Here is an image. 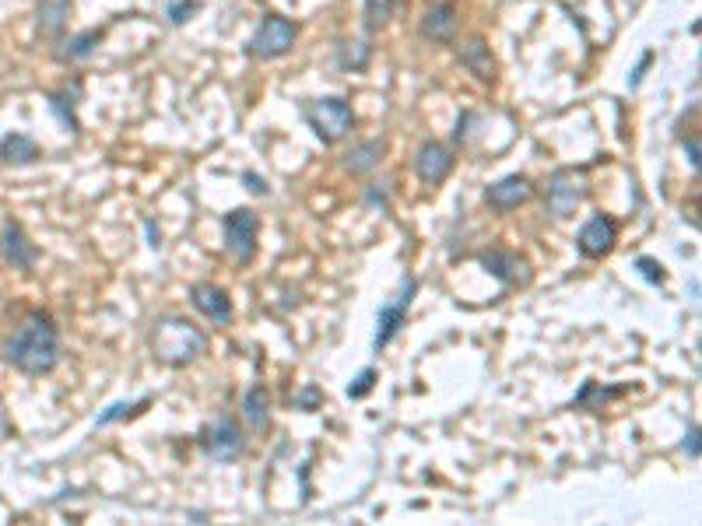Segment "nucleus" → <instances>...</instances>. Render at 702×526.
Returning <instances> with one entry per match:
<instances>
[{"instance_id": "obj_1", "label": "nucleus", "mask_w": 702, "mask_h": 526, "mask_svg": "<svg viewBox=\"0 0 702 526\" xmlns=\"http://www.w3.org/2000/svg\"><path fill=\"white\" fill-rule=\"evenodd\" d=\"M0 355H4L8 365H15L18 372H25V376H50L60 362L57 323L36 309V313L25 316L22 327L4 341Z\"/></svg>"}, {"instance_id": "obj_2", "label": "nucleus", "mask_w": 702, "mask_h": 526, "mask_svg": "<svg viewBox=\"0 0 702 526\" xmlns=\"http://www.w3.org/2000/svg\"><path fill=\"white\" fill-rule=\"evenodd\" d=\"M148 344H151V355L162 365H169V369H187V365H194L197 358L204 355L208 337H204L201 327H194V323L183 320V316H158V320L151 323Z\"/></svg>"}, {"instance_id": "obj_3", "label": "nucleus", "mask_w": 702, "mask_h": 526, "mask_svg": "<svg viewBox=\"0 0 702 526\" xmlns=\"http://www.w3.org/2000/svg\"><path fill=\"white\" fill-rule=\"evenodd\" d=\"M302 116H306L309 130H313V134L320 137L323 144L344 141V137L351 134V127H355V113H351L348 102L337 99V95H327V99H313L306 109H302Z\"/></svg>"}, {"instance_id": "obj_4", "label": "nucleus", "mask_w": 702, "mask_h": 526, "mask_svg": "<svg viewBox=\"0 0 702 526\" xmlns=\"http://www.w3.org/2000/svg\"><path fill=\"white\" fill-rule=\"evenodd\" d=\"M295 39H299V25L292 18L281 15H264L257 25V32L246 43V53L253 60H281L285 53H292Z\"/></svg>"}, {"instance_id": "obj_5", "label": "nucleus", "mask_w": 702, "mask_h": 526, "mask_svg": "<svg viewBox=\"0 0 702 526\" xmlns=\"http://www.w3.org/2000/svg\"><path fill=\"white\" fill-rule=\"evenodd\" d=\"M222 239L225 249L236 263H253L257 256V239H260V214L253 207H236L222 218Z\"/></svg>"}, {"instance_id": "obj_6", "label": "nucleus", "mask_w": 702, "mask_h": 526, "mask_svg": "<svg viewBox=\"0 0 702 526\" xmlns=\"http://www.w3.org/2000/svg\"><path fill=\"white\" fill-rule=\"evenodd\" d=\"M201 449L218 463H232L246 453V435L232 414H218L208 428L201 432Z\"/></svg>"}, {"instance_id": "obj_7", "label": "nucleus", "mask_w": 702, "mask_h": 526, "mask_svg": "<svg viewBox=\"0 0 702 526\" xmlns=\"http://www.w3.org/2000/svg\"><path fill=\"white\" fill-rule=\"evenodd\" d=\"M418 295V281L415 278H404L401 281V292L394 295L390 302H383L380 313H376V337H373V348L383 351L397 334L404 330L408 323V313H411V302Z\"/></svg>"}, {"instance_id": "obj_8", "label": "nucleus", "mask_w": 702, "mask_h": 526, "mask_svg": "<svg viewBox=\"0 0 702 526\" xmlns=\"http://www.w3.org/2000/svg\"><path fill=\"white\" fill-rule=\"evenodd\" d=\"M583 197H587V179H583V172L559 169V172H552V179H548V186H545V211L552 214V218H569V214L583 204Z\"/></svg>"}, {"instance_id": "obj_9", "label": "nucleus", "mask_w": 702, "mask_h": 526, "mask_svg": "<svg viewBox=\"0 0 702 526\" xmlns=\"http://www.w3.org/2000/svg\"><path fill=\"white\" fill-rule=\"evenodd\" d=\"M478 263L492 274L495 281H502L506 288H527L531 285V263L523 260L520 253L513 249H502V246H492V249H481L478 253Z\"/></svg>"}, {"instance_id": "obj_10", "label": "nucleus", "mask_w": 702, "mask_h": 526, "mask_svg": "<svg viewBox=\"0 0 702 526\" xmlns=\"http://www.w3.org/2000/svg\"><path fill=\"white\" fill-rule=\"evenodd\" d=\"M615 242H618V225H615V218H608L604 211L590 214L580 232H576V249H580V256H587V260H604V256L615 249Z\"/></svg>"}, {"instance_id": "obj_11", "label": "nucleus", "mask_w": 702, "mask_h": 526, "mask_svg": "<svg viewBox=\"0 0 702 526\" xmlns=\"http://www.w3.org/2000/svg\"><path fill=\"white\" fill-rule=\"evenodd\" d=\"M0 253H4L8 267H15V271H32L39 260V246L25 235V228L15 218H8L4 228H0Z\"/></svg>"}, {"instance_id": "obj_12", "label": "nucleus", "mask_w": 702, "mask_h": 526, "mask_svg": "<svg viewBox=\"0 0 702 526\" xmlns=\"http://www.w3.org/2000/svg\"><path fill=\"white\" fill-rule=\"evenodd\" d=\"M190 306L211 320L215 327H229L232 323V299L222 285H211V281H197L190 285Z\"/></svg>"}, {"instance_id": "obj_13", "label": "nucleus", "mask_w": 702, "mask_h": 526, "mask_svg": "<svg viewBox=\"0 0 702 526\" xmlns=\"http://www.w3.org/2000/svg\"><path fill=\"white\" fill-rule=\"evenodd\" d=\"M453 172V151L446 148L443 141H425L415 155V176L422 179L425 186H439L446 183Z\"/></svg>"}, {"instance_id": "obj_14", "label": "nucleus", "mask_w": 702, "mask_h": 526, "mask_svg": "<svg viewBox=\"0 0 702 526\" xmlns=\"http://www.w3.org/2000/svg\"><path fill=\"white\" fill-rule=\"evenodd\" d=\"M534 197V186L527 176H520V172H513V176H502L499 183H492L485 190V204L492 207V211H516L520 204H527V200Z\"/></svg>"}, {"instance_id": "obj_15", "label": "nucleus", "mask_w": 702, "mask_h": 526, "mask_svg": "<svg viewBox=\"0 0 702 526\" xmlns=\"http://www.w3.org/2000/svg\"><path fill=\"white\" fill-rule=\"evenodd\" d=\"M457 29H460V18H457V4L453 0H439L425 11L422 18V39L429 43H453L457 39Z\"/></svg>"}, {"instance_id": "obj_16", "label": "nucleus", "mask_w": 702, "mask_h": 526, "mask_svg": "<svg viewBox=\"0 0 702 526\" xmlns=\"http://www.w3.org/2000/svg\"><path fill=\"white\" fill-rule=\"evenodd\" d=\"M460 64H464L467 71H471L474 78L481 81V85H495V78H499L495 57H492V50H488V43L481 36L467 39L464 50H460Z\"/></svg>"}, {"instance_id": "obj_17", "label": "nucleus", "mask_w": 702, "mask_h": 526, "mask_svg": "<svg viewBox=\"0 0 702 526\" xmlns=\"http://www.w3.org/2000/svg\"><path fill=\"white\" fill-rule=\"evenodd\" d=\"M383 155H387V141H383V137L355 144V148L344 155V172H351V176H366V172H373L376 165L383 162Z\"/></svg>"}, {"instance_id": "obj_18", "label": "nucleus", "mask_w": 702, "mask_h": 526, "mask_svg": "<svg viewBox=\"0 0 702 526\" xmlns=\"http://www.w3.org/2000/svg\"><path fill=\"white\" fill-rule=\"evenodd\" d=\"M102 36H106V29H85V32H78V36L64 39L53 57H57V64H81V60L92 57L95 46L102 43Z\"/></svg>"}, {"instance_id": "obj_19", "label": "nucleus", "mask_w": 702, "mask_h": 526, "mask_svg": "<svg viewBox=\"0 0 702 526\" xmlns=\"http://www.w3.org/2000/svg\"><path fill=\"white\" fill-rule=\"evenodd\" d=\"M36 158H39V144L29 134L11 130V134L0 137V162L4 165H32Z\"/></svg>"}, {"instance_id": "obj_20", "label": "nucleus", "mask_w": 702, "mask_h": 526, "mask_svg": "<svg viewBox=\"0 0 702 526\" xmlns=\"http://www.w3.org/2000/svg\"><path fill=\"white\" fill-rule=\"evenodd\" d=\"M71 18V0H43L39 4V39H60Z\"/></svg>"}, {"instance_id": "obj_21", "label": "nucleus", "mask_w": 702, "mask_h": 526, "mask_svg": "<svg viewBox=\"0 0 702 526\" xmlns=\"http://www.w3.org/2000/svg\"><path fill=\"white\" fill-rule=\"evenodd\" d=\"M243 418L253 432H264L271 425V393H267V386H250L243 393Z\"/></svg>"}, {"instance_id": "obj_22", "label": "nucleus", "mask_w": 702, "mask_h": 526, "mask_svg": "<svg viewBox=\"0 0 702 526\" xmlns=\"http://www.w3.org/2000/svg\"><path fill=\"white\" fill-rule=\"evenodd\" d=\"M625 393V386H601V383H583V390L576 393L573 407H583V411H604L611 400H618Z\"/></svg>"}, {"instance_id": "obj_23", "label": "nucleus", "mask_w": 702, "mask_h": 526, "mask_svg": "<svg viewBox=\"0 0 702 526\" xmlns=\"http://www.w3.org/2000/svg\"><path fill=\"white\" fill-rule=\"evenodd\" d=\"M151 407V397H141V400H120V404H113V407H106V411L95 418V425L99 428H109V425H116V421H130V418H137V414H144Z\"/></svg>"}, {"instance_id": "obj_24", "label": "nucleus", "mask_w": 702, "mask_h": 526, "mask_svg": "<svg viewBox=\"0 0 702 526\" xmlns=\"http://www.w3.org/2000/svg\"><path fill=\"white\" fill-rule=\"evenodd\" d=\"M401 4L404 0H366V29H387L397 18V11H401Z\"/></svg>"}, {"instance_id": "obj_25", "label": "nucleus", "mask_w": 702, "mask_h": 526, "mask_svg": "<svg viewBox=\"0 0 702 526\" xmlns=\"http://www.w3.org/2000/svg\"><path fill=\"white\" fill-rule=\"evenodd\" d=\"M373 57V46L369 43H341L337 46V67L344 71H362Z\"/></svg>"}, {"instance_id": "obj_26", "label": "nucleus", "mask_w": 702, "mask_h": 526, "mask_svg": "<svg viewBox=\"0 0 702 526\" xmlns=\"http://www.w3.org/2000/svg\"><path fill=\"white\" fill-rule=\"evenodd\" d=\"M50 109L53 113H57V120L64 123L67 130H78V116H74V99H71V88H67V92H53L50 95Z\"/></svg>"}, {"instance_id": "obj_27", "label": "nucleus", "mask_w": 702, "mask_h": 526, "mask_svg": "<svg viewBox=\"0 0 702 526\" xmlns=\"http://www.w3.org/2000/svg\"><path fill=\"white\" fill-rule=\"evenodd\" d=\"M636 271H639V278L650 281L653 288H664V285H667V271H664V263L653 260V256H636Z\"/></svg>"}, {"instance_id": "obj_28", "label": "nucleus", "mask_w": 702, "mask_h": 526, "mask_svg": "<svg viewBox=\"0 0 702 526\" xmlns=\"http://www.w3.org/2000/svg\"><path fill=\"white\" fill-rule=\"evenodd\" d=\"M376 379H380V372H376L373 365H369V369H362L359 376H355V379L348 383V397H351V400L369 397V393H373V386H376Z\"/></svg>"}, {"instance_id": "obj_29", "label": "nucleus", "mask_w": 702, "mask_h": 526, "mask_svg": "<svg viewBox=\"0 0 702 526\" xmlns=\"http://www.w3.org/2000/svg\"><path fill=\"white\" fill-rule=\"evenodd\" d=\"M366 207H380L383 214L390 211V183H369L366 186Z\"/></svg>"}, {"instance_id": "obj_30", "label": "nucleus", "mask_w": 702, "mask_h": 526, "mask_svg": "<svg viewBox=\"0 0 702 526\" xmlns=\"http://www.w3.org/2000/svg\"><path fill=\"white\" fill-rule=\"evenodd\" d=\"M197 11H201V0H176V4H169V22L183 25V22H190V15H197Z\"/></svg>"}, {"instance_id": "obj_31", "label": "nucleus", "mask_w": 702, "mask_h": 526, "mask_svg": "<svg viewBox=\"0 0 702 526\" xmlns=\"http://www.w3.org/2000/svg\"><path fill=\"white\" fill-rule=\"evenodd\" d=\"M320 404H323V393L316 383H306L299 393H295V407H299V411H316Z\"/></svg>"}, {"instance_id": "obj_32", "label": "nucleus", "mask_w": 702, "mask_h": 526, "mask_svg": "<svg viewBox=\"0 0 702 526\" xmlns=\"http://www.w3.org/2000/svg\"><path fill=\"white\" fill-rule=\"evenodd\" d=\"M681 453H685L688 460H699V425H688L685 442H681Z\"/></svg>"}, {"instance_id": "obj_33", "label": "nucleus", "mask_w": 702, "mask_h": 526, "mask_svg": "<svg viewBox=\"0 0 702 526\" xmlns=\"http://www.w3.org/2000/svg\"><path fill=\"white\" fill-rule=\"evenodd\" d=\"M243 183H246V190H250L253 197H264V193H267V179L260 176V172H253V169L243 172Z\"/></svg>"}, {"instance_id": "obj_34", "label": "nucleus", "mask_w": 702, "mask_h": 526, "mask_svg": "<svg viewBox=\"0 0 702 526\" xmlns=\"http://www.w3.org/2000/svg\"><path fill=\"white\" fill-rule=\"evenodd\" d=\"M650 64H653V50H646L643 57H639V67L629 74V88H639V85H643V74H646V67H650Z\"/></svg>"}, {"instance_id": "obj_35", "label": "nucleus", "mask_w": 702, "mask_h": 526, "mask_svg": "<svg viewBox=\"0 0 702 526\" xmlns=\"http://www.w3.org/2000/svg\"><path fill=\"white\" fill-rule=\"evenodd\" d=\"M471 123H474V113H460V120H457V130H453V141H464L467 134H471Z\"/></svg>"}, {"instance_id": "obj_36", "label": "nucleus", "mask_w": 702, "mask_h": 526, "mask_svg": "<svg viewBox=\"0 0 702 526\" xmlns=\"http://www.w3.org/2000/svg\"><path fill=\"white\" fill-rule=\"evenodd\" d=\"M685 158H688V165H692V169L699 172V137L685 141Z\"/></svg>"}, {"instance_id": "obj_37", "label": "nucleus", "mask_w": 702, "mask_h": 526, "mask_svg": "<svg viewBox=\"0 0 702 526\" xmlns=\"http://www.w3.org/2000/svg\"><path fill=\"white\" fill-rule=\"evenodd\" d=\"M144 228H148V246H151V249H158V246H162V242H158V239H162V235H158V228L151 225V221H144Z\"/></svg>"}]
</instances>
